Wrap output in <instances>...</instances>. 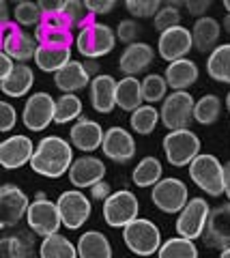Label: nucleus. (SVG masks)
<instances>
[{"label":"nucleus","mask_w":230,"mask_h":258,"mask_svg":"<svg viewBox=\"0 0 230 258\" xmlns=\"http://www.w3.org/2000/svg\"><path fill=\"white\" fill-rule=\"evenodd\" d=\"M150 200L162 213L179 215L189 200V189L181 179L168 176V179H162L155 187H150Z\"/></svg>","instance_id":"obj_8"},{"label":"nucleus","mask_w":230,"mask_h":258,"mask_svg":"<svg viewBox=\"0 0 230 258\" xmlns=\"http://www.w3.org/2000/svg\"><path fill=\"white\" fill-rule=\"evenodd\" d=\"M60 18L67 22L69 28H80V30L93 22V15L86 9L84 0H62Z\"/></svg>","instance_id":"obj_36"},{"label":"nucleus","mask_w":230,"mask_h":258,"mask_svg":"<svg viewBox=\"0 0 230 258\" xmlns=\"http://www.w3.org/2000/svg\"><path fill=\"white\" fill-rule=\"evenodd\" d=\"M198 64L189 58H181V60H174L166 67V74H164V80L168 88H172V93L177 91H187L189 86L196 84L198 80Z\"/></svg>","instance_id":"obj_25"},{"label":"nucleus","mask_w":230,"mask_h":258,"mask_svg":"<svg viewBox=\"0 0 230 258\" xmlns=\"http://www.w3.org/2000/svg\"><path fill=\"white\" fill-rule=\"evenodd\" d=\"M15 123H18V112H15V108L9 101L0 99V132L3 134L11 132V129L15 127Z\"/></svg>","instance_id":"obj_45"},{"label":"nucleus","mask_w":230,"mask_h":258,"mask_svg":"<svg viewBox=\"0 0 230 258\" xmlns=\"http://www.w3.org/2000/svg\"><path fill=\"white\" fill-rule=\"evenodd\" d=\"M194 97L187 91L170 93L162 101L160 120L166 129L170 132H181V129H189V123L194 120Z\"/></svg>","instance_id":"obj_6"},{"label":"nucleus","mask_w":230,"mask_h":258,"mask_svg":"<svg viewBox=\"0 0 230 258\" xmlns=\"http://www.w3.org/2000/svg\"><path fill=\"white\" fill-rule=\"evenodd\" d=\"M153 26H155V30L160 32V35H162V32H166V30H170V28L181 26V11H179V5H174V3L162 5L160 11H157L155 18H153Z\"/></svg>","instance_id":"obj_42"},{"label":"nucleus","mask_w":230,"mask_h":258,"mask_svg":"<svg viewBox=\"0 0 230 258\" xmlns=\"http://www.w3.org/2000/svg\"><path fill=\"white\" fill-rule=\"evenodd\" d=\"M35 153V144L28 136H11L0 142V168L18 170V168L30 164Z\"/></svg>","instance_id":"obj_19"},{"label":"nucleus","mask_w":230,"mask_h":258,"mask_svg":"<svg viewBox=\"0 0 230 258\" xmlns=\"http://www.w3.org/2000/svg\"><path fill=\"white\" fill-rule=\"evenodd\" d=\"M116 106L125 112H133L142 106V86L138 78H121L116 82Z\"/></svg>","instance_id":"obj_30"},{"label":"nucleus","mask_w":230,"mask_h":258,"mask_svg":"<svg viewBox=\"0 0 230 258\" xmlns=\"http://www.w3.org/2000/svg\"><path fill=\"white\" fill-rule=\"evenodd\" d=\"M110 194H112V191H110L108 181H99L97 185H93V187H91V198L93 200H101V203H106Z\"/></svg>","instance_id":"obj_49"},{"label":"nucleus","mask_w":230,"mask_h":258,"mask_svg":"<svg viewBox=\"0 0 230 258\" xmlns=\"http://www.w3.org/2000/svg\"><path fill=\"white\" fill-rule=\"evenodd\" d=\"M35 64L45 74H56L71 60V47L60 45H37L35 52Z\"/></svg>","instance_id":"obj_28"},{"label":"nucleus","mask_w":230,"mask_h":258,"mask_svg":"<svg viewBox=\"0 0 230 258\" xmlns=\"http://www.w3.org/2000/svg\"><path fill=\"white\" fill-rule=\"evenodd\" d=\"M164 153L168 164L174 168L189 166L200 155V138L192 129H181V132H168L164 138Z\"/></svg>","instance_id":"obj_5"},{"label":"nucleus","mask_w":230,"mask_h":258,"mask_svg":"<svg viewBox=\"0 0 230 258\" xmlns=\"http://www.w3.org/2000/svg\"><path fill=\"white\" fill-rule=\"evenodd\" d=\"M33 237L28 232H15V235L0 239V258H33Z\"/></svg>","instance_id":"obj_31"},{"label":"nucleus","mask_w":230,"mask_h":258,"mask_svg":"<svg viewBox=\"0 0 230 258\" xmlns=\"http://www.w3.org/2000/svg\"><path fill=\"white\" fill-rule=\"evenodd\" d=\"M82 116V99L78 95H60L54 99V123L65 125Z\"/></svg>","instance_id":"obj_35"},{"label":"nucleus","mask_w":230,"mask_h":258,"mask_svg":"<svg viewBox=\"0 0 230 258\" xmlns=\"http://www.w3.org/2000/svg\"><path fill=\"white\" fill-rule=\"evenodd\" d=\"M69 181L73 183V187L84 189V187H93L99 181H104L106 176V164L99 157L93 155H84L73 159V164L69 168Z\"/></svg>","instance_id":"obj_20"},{"label":"nucleus","mask_w":230,"mask_h":258,"mask_svg":"<svg viewBox=\"0 0 230 258\" xmlns=\"http://www.w3.org/2000/svg\"><path fill=\"white\" fill-rule=\"evenodd\" d=\"M11 24V15H9V7H7L5 0H0V30Z\"/></svg>","instance_id":"obj_51"},{"label":"nucleus","mask_w":230,"mask_h":258,"mask_svg":"<svg viewBox=\"0 0 230 258\" xmlns=\"http://www.w3.org/2000/svg\"><path fill=\"white\" fill-rule=\"evenodd\" d=\"M219 258H230V247H226V249H221V254H219Z\"/></svg>","instance_id":"obj_55"},{"label":"nucleus","mask_w":230,"mask_h":258,"mask_svg":"<svg viewBox=\"0 0 230 258\" xmlns=\"http://www.w3.org/2000/svg\"><path fill=\"white\" fill-rule=\"evenodd\" d=\"M78 258H112V245L108 237L99 230L84 232L78 241Z\"/></svg>","instance_id":"obj_29"},{"label":"nucleus","mask_w":230,"mask_h":258,"mask_svg":"<svg viewBox=\"0 0 230 258\" xmlns=\"http://www.w3.org/2000/svg\"><path fill=\"white\" fill-rule=\"evenodd\" d=\"M189 32H192V41H194V47L198 52H213L217 47L221 26H219L217 20L204 15V18L194 22V28Z\"/></svg>","instance_id":"obj_26"},{"label":"nucleus","mask_w":230,"mask_h":258,"mask_svg":"<svg viewBox=\"0 0 230 258\" xmlns=\"http://www.w3.org/2000/svg\"><path fill=\"white\" fill-rule=\"evenodd\" d=\"M204 243L213 249L230 247V203L211 209L207 226L202 232Z\"/></svg>","instance_id":"obj_15"},{"label":"nucleus","mask_w":230,"mask_h":258,"mask_svg":"<svg viewBox=\"0 0 230 258\" xmlns=\"http://www.w3.org/2000/svg\"><path fill=\"white\" fill-rule=\"evenodd\" d=\"M127 11H129L133 18H155V13L160 11L162 3L160 0H127L125 3Z\"/></svg>","instance_id":"obj_43"},{"label":"nucleus","mask_w":230,"mask_h":258,"mask_svg":"<svg viewBox=\"0 0 230 258\" xmlns=\"http://www.w3.org/2000/svg\"><path fill=\"white\" fill-rule=\"evenodd\" d=\"M35 41L37 45H60L71 47L73 43V32L67 26V22L58 15H45L41 18V24L35 28Z\"/></svg>","instance_id":"obj_18"},{"label":"nucleus","mask_w":230,"mask_h":258,"mask_svg":"<svg viewBox=\"0 0 230 258\" xmlns=\"http://www.w3.org/2000/svg\"><path fill=\"white\" fill-rule=\"evenodd\" d=\"M226 110H228V112H230V93H228V95H226Z\"/></svg>","instance_id":"obj_56"},{"label":"nucleus","mask_w":230,"mask_h":258,"mask_svg":"<svg viewBox=\"0 0 230 258\" xmlns=\"http://www.w3.org/2000/svg\"><path fill=\"white\" fill-rule=\"evenodd\" d=\"M164 168L157 157H142L138 161V166L131 172V181L136 187H155L162 181Z\"/></svg>","instance_id":"obj_32"},{"label":"nucleus","mask_w":230,"mask_h":258,"mask_svg":"<svg viewBox=\"0 0 230 258\" xmlns=\"http://www.w3.org/2000/svg\"><path fill=\"white\" fill-rule=\"evenodd\" d=\"M26 220H28L30 230L43 239L56 235L60 228V215H58L56 203L47 200L43 194H37V200L28 205Z\"/></svg>","instance_id":"obj_10"},{"label":"nucleus","mask_w":230,"mask_h":258,"mask_svg":"<svg viewBox=\"0 0 230 258\" xmlns=\"http://www.w3.org/2000/svg\"><path fill=\"white\" fill-rule=\"evenodd\" d=\"M84 69H86V74L93 78V74L97 71V62H95V60H86V62H84Z\"/></svg>","instance_id":"obj_53"},{"label":"nucleus","mask_w":230,"mask_h":258,"mask_svg":"<svg viewBox=\"0 0 230 258\" xmlns=\"http://www.w3.org/2000/svg\"><path fill=\"white\" fill-rule=\"evenodd\" d=\"M56 209H58V215H60V224L69 230L82 228L93 213L91 198H86L80 189L62 191L56 200Z\"/></svg>","instance_id":"obj_9"},{"label":"nucleus","mask_w":230,"mask_h":258,"mask_svg":"<svg viewBox=\"0 0 230 258\" xmlns=\"http://www.w3.org/2000/svg\"><path fill=\"white\" fill-rule=\"evenodd\" d=\"M33 84H35V71L30 69L28 64H20L18 62L13 67L11 74L0 82V91H3V95H7V97L18 99V97L28 95V91L33 88Z\"/></svg>","instance_id":"obj_27"},{"label":"nucleus","mask_w":230,"mask_h":258,"mask_svg":"<svg viewBox=\"0 0 230 258\" xmlns=\"http://www.w3.org/2000/svg\"><path fill=\"white\" fill-rule=\"evenodd\" d=\"M209 213H211V207L204 198H189L187 205L183 207V211L177 217V235L189 241H196L198 237H202Z\"/></svg>","instance_id":"obj_11"},{"label":"nucleus","mask_w":230,"mask_h":258,"mask_svg":"<svg viewBox=\"0 0 230 258\" xmlns=\"http://www.w3.org/2000/svg\"><path fill=\"white\" fill-rule=\"evenodd\" d=\"M142 101H146L148 106L160 103L168 97V84H166L164 76L160 74H148L146 78H142Z\"/></svg>","instance_id":"obj_40"},{"label":"nucleus","mask_w":230,"mask_h":258,"mask_svg":"<svg viewBox=\"0 0 230 258\" xmlns=\"http://www.w3.org/2000/svg\"><path fill=\"white\" fill-rule=\"evenodd\" d=\"M13 67H15V62H13V60H11L9 56H7L3 50H0V82H3V80L11 74Z\"/></svg>","instance_id":"obj_50"},{"label":"nucleus","mask_w":230,"mask_h":258,"mask_svg":"<svg viewBox=\"0 0 230 258\" xmlns=\"http://www.w3.org/2000/svg\"><path fill=\"white\" fill-rule=\"evenodd\" d=\"M39 9H41V15H58L60 9H62V0H41V3H37Z\"/></svg>","instance_id":"obj_48"},{"label":"nucleus","mask_w":230,"mask_h":258,"mask_svg":"<svg viewBox=\"0 0 230 258\" xmlns=\"http://www.w3.org/2000/svg\"><path fill=\"white\" fill-rule=\"evenodd\" d=\"M221 114V99L217 95H204L194 103V120L200 125H213Z\"/></svg>","instance_id":"obj_38"},{"label":"nucleus","mask_w":230,"mask_h":258,"mask_svg":"<svg viewBox=\"0 0 230 258\" xmlns=\"http://www.w3.org/2000/svg\"><path fill=\"white\" fill-rule=\"evenodd\" d=\"M189 176L204 194L217 198L224 194V168L219 159L209 153H200L192 164H189Z\"/></svg>","instance_id":"obj_4"},{"label":"nucleus","mask_w":230,"mask_h":258,"mask_svg":"<svg viewBox=\"0 0 230 258\" xmlns=\"http://www.w3.org/2000/svg\"><path fill=\"white\" fill-rule=\"evenodd\" d=\"M28 196L18 185H3L0 187V228L20 224L28 211Z\"/></svg>","instance_id":"obj_16"},{"label":"nucleus","mask_w":230,"mask_h":258,"mask_svg":"<svg viewBox=\"0 0 230 258\" xmlns=\"http://www.w3.org/2000/svg\"><path fill=\"white\" fill-rule=\"evenodd\" d=\"M22 123L30 132H43L47 125L54 123V97L47 93L30 95L22 112Z\"/></svg>","instance_id":"obj_13"},{"label":"nucleus","mask_w":230,"mask_h":258,"mask_svg":"<svg viewBox=\"0 0 230 258\" xmlns=\"http://www.w3.org/2000/svg\"><path fill=\"white\" fill-rule=\"evenodd\" d=\"M140 203L136 198V194L129 189H118L114 194H110L108 200L104 203V220L110 228H125L127 224H131L138 217Z\"/></svg>","instance_id":"obj_7"},{"label":"nucleus","mask_w":230,"mask_h":258,"mask_svg":"<svg viewBox=\"0 0 230 258\" xmlns=\"http://www.w3.org/2000/svg\"><path fill=\"white\" fill-rule=\"evenodd\" d=\"M155 60V50L144 41L125 45V50L118 58V69L125 78H136L142 71H146Z\"/></svg>","instance_id":"obj_21"},{"label":"nucleus","mask_w":230,"mask_h":258,"mask_svg":"<svg viewBox=\"0 0 230 258\" xmlns=\"http://www.w3.org/2000/svg\"><path fill=\"white\" fill-rule=\"evenodd\" d=\"M187 7V13L194 15V18H204V13H207V9H211V3L209 0H189V3H185Z\"/></svg>","instance_id":"obj_47"},{"label":"nucleus","mask_w":230,"mask_h":258,"mask_svg":"<svg viewBox=\"0 0 230 258\" xmlns=\"http://www.w3.org/2000/svg\"><path fill=\"white\" fill-rule=\"evenodd\" d=\"M194 47L192 41V32L185 26H177V28H170L160 35V41H157V52H160V58L174 62V60H181V58H187L189 50Z\"/></svg>","instance_id":"obj_17"},{"label":"nucleus","mask_w":230,"mask_h":258,"mask_svg":"<svg viewBox=\"0 0 230 258\" xmlns=\"http://www.w3.org/2000/svg\"><path fill=\"white\" fill-rule=\"evenodd\" d=\"M84 5L91 15H108V13H112L116 7L114 0H84Z\"/></svg>","instance_id":"obj_46"},{"label":"nucleus","mask_w":230,"mask_h":258,"mask_svg":"<svg viewBox=\"0 0 230 258\" xmlns=\"http://www.w3.org/2000/svg\"><path fill=\"white\" fill-rule=\"evenodd\" d=\"M91 80L93 78L86 74L84 62L80 60H69L60 71L54 74V84L65 95H73L78 91H82V88L91 86Z\"/></svg>","instance_id":"obj_24"},{"label":"nucleus","mask_w":230,"mask_h":258,"mask_svg":"<svg viewBox=\"0 0 230 258\" xmlns=\"http://www.w3.org/2000/svg\"><path fill=\"white\" fill-rule=\"evenodd\" d=\"M69 140H71V147L80 149L84 153H93V151L101 149V142H104V127H101L97 120L78 118L75 125L71 127V132H69Z\"/></svg>","instance_id":"obj_22"},{"label":"nucleus","mask_w":230,"mask_h":258,"mask_svg":"<svg viewBox=\"0 0 230 258\" xmlns=\"http://www.w3.org/2000/svg\"><path fill=\"white\" fill-rule=\"evenodd\" d=\"M73 164V147L60 136H45L35 147L30 168L45 179H60Z\"/></svg>","instance_id":"obj_1"},{"label":"nucleus","mask_w":230,"mask_h":258,"mask_svg":"<svg viewBox=\"0 0 230 258\" xmlns=\"http://www.w3.org/2000/svg\"><path fill=\"white\" fill-rule=\"evenodd\" d=\"M221 168H224V194L230 200V161L228 164H221Z\"/></svg>","instance_id":"obj_52"},{"label":"nucleus","mask_w":230,"mask_h":258,"mask_svg":"<svg viewBox=\"0 0 230 258\" xmlns=\"http://www.w3.org/2000/svg\"><path fill=\"white\" fill-rule=\"evenodd\" d=\"M157 254H160V258H198V247L189 239L172 237L160 245Z\"/></svg>","instance_id":"obj_39"},{"label":"nucleus","mask_w":230,"mask_h":258,"mask_svg":"<svg viewBox=\"0 0 230 258\" xmlns=\"http://www.w3.org/2000/svg\"><path fill=\"white\" fill-rule=\"evenodd\" d=\"M131 129L140 136H148L155 132L157 123H160V110L155 106H148V103H142L138 110L131 112Z\"/></svg>","instance_id":"obj_37"},{"label":"nucleus","mask_w":230,"mask_h":258,"mask_svg":"<svg viewBox=\"0 0 230 258\" xmlns=\"http://www.w3.org/2000/svg\"><path fill=\"white\" fill-rule=\"evenodd\" d=\"M224 30H226L228 35H230V13H228L226 18H224Z\"/></svg>","instance_id":"obj_54"},{"label":"nucleus","mask_w":230,"mask_h":258,"mask_svg":"<svg viewBox=\"0 0 230 258\" xmlns=\"http://www.w3.org/2000/svg\"><path fill=\"white\" fill-rule=\"evenodd\" d=\"M224 9L230 13V0H224Z\"/></svg>","instance_id":"obj_57"},{"label":"nucleus","mask_w":230,"mask_h":258,"mask_svg":"<svg viewBox=\"0 0 230 258\" xmlns=\"http://www.w3.org/2000/svg\"><path fill=\"white\" fill-rule=\"evenodd\" d=\"M114 35H116V41H121V43H127V45L138 43L140 24L136 20H121V22H118V26H116Z\"/></svg>","instance_id":"obj_44"},{"label":"nucleus","mask_w":230,"mask_h":258,"mask_svg":"<svg viewBox=\"0 0 230 258\" xmlns=\"http://www.w3.org/2000/svg\"><path fill=\"white\" fill-rule=\"evenodd\" d=\"M123 241L138 258H148L157 254L162 245V230L155 222L146 217H136L123 228Z\"/></svg>","instance_id":"obj_2"},{"label":"nucleus","mask_w":230,"mask_h":258,"mask_svg":"<svg viewBox=\"0 0 230 258\" xmlns=\"http://www.w3.org/2000/svg\"><path fill=\"white\" fill-rule=\"evenodd\" d=\"M91 106L99 114H110L116 108V80L99 74L91 80Z\"/></svg>","instance_id":"obj_23"},{"label":"nucleus","mask_w":230,"mask_h":258,"mask_svg":"<svg viewBox=\"0 0 230 258\" xmlns=\"http://www.w3.org/2000/svg\"><path fill=\"white\" fill-rule=\"evenodd\" d=\"M0 50H3L11 60H20V64H26V60L35 58L37 41L33 35H28L18 24H9L3 35H0Z\"/></svg>","instance_id":"obj_12"},{"label":"nucleus","mask_w":230,"mask_h":258,"mask_svg":"<svg viewBox=\"0 0 230 258\" xmlns=\"http://www.w3.org/2000/svg\"><path fill=\"white\" fill-rule=\"evenodd\" d=\"M75 47L89 60L101 58V56L110 54L116 47V35L108 24L91 22L89 26H84L80 30V35L75 39Z\"/></svg>","instance_id":"obj_3"},{"label":"nucleus","mask_w":230,"mask_h":258,"mask_svg":"<svg viewBox=\"0 0 230 258\" xmlns=\"http://www.w3.org/2000/svg\"><path fill=\"white\" fill-rule=\"evenodd\" d=\"M13 18H15V24H18L20 28L24 26H39L41 24V9H39V5L33 3V0H20L18 5H15L13 9Z\"/></svg>","instance_id":"obj_41"},{"label":"nucleus","mask_w":230,"mask_h":258,"mask_svg":"<svg viewBox=\"0 0 230 258\" xmlns=\"http://www.w3.org/2000/svg\"><path fill=\"white\" fill-rule=\"evenodd\" d=\"M207 74L215 82L230 84V43H219L215 50L209 54Z\"/></svg>","instance_id":"obj_33"},{"label":"nucleus","mask_w":230,"mask_h":258,"mask_svg":"<svg viewBox=\"0 0 230 258\" xmlns=\"http://www.w3.org/2000/svg\"><path fill=\"white\" fill-rule=\"evenodd\" d=\"M104 155L114 161V164H127L136 157V140L123 127H110L104 132V142H101Z\"/></svg>","instance_id":"obj_14"},{"label":"nucleus","mask_w":230,"mask_h":258,"mask_svg":"<svg viewBox=\"0 0 230 258\" xmlns=\"http://www.w3.org/2000/svg\"><path fill=\"white\" fill-rule=\"evenodd\" d=\"M39 256L41 258H78V249L67 237L62 235H52L45 237L39 245Z\"/></svg>","instance_id":"obj_34"}]
</instances>
